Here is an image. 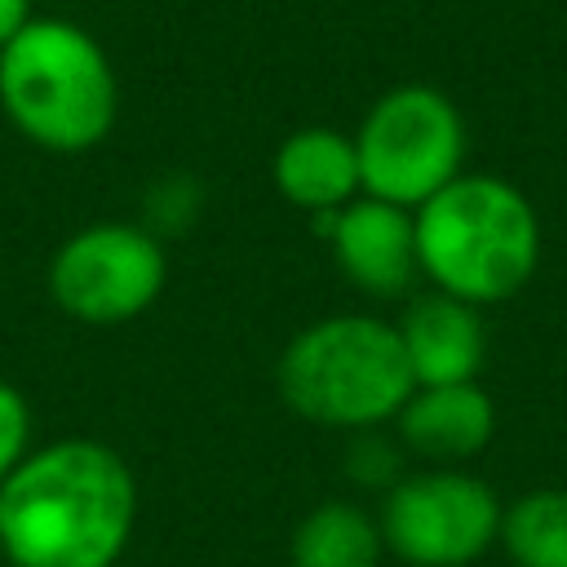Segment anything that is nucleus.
I'll return each mask as SVG.
<instances>
[{
  "label": "nucleus",
  "instance_id": "f257e3e1",
  "mask_svg": "<svg viewBox=\"0 0 567 567\" xmlns=\"http://www.w3.org/2000/svg\"><path fill=\"white\" fill-rule=\"evenodd\" d=\"M137 523V478L97 439H58L0 483V554L18 567H111Z\"/></svg>",
  "mask_w": 567,
  "mask_h": 567
},
{
  "label": "nucleus",
  "instance_id": "f03ea898",
  "mask_svg": "<svg viewBox=\"0 0 567 567\" xmlns=\"http://www.w3.org/2000/svg\"><path fill=\"white\" fill-rule=\"evenodd\" d=\"M412 221L421 275L470 306L509 301L540 266L536 208L505 177L461 173L412 208Z\"/></svg>",
  "mask_w": 567,
  "mask_h": 567
},
{
  "label": "nucleus",
  "instance_id": "7ed1b4c3",
  "mask_svg": "<svg viewBox=\"0 0 567 567\" xmlns=\"http://www.w3.org/2000/svg\"><path fill=\"white\" fill-rule=\"evenodd\" d=\"M115 71L75 22L31 18L0 49V106L44 151H89L115 124Z\"/></svg>",
  "mask_w": 567,
  "mask_h": 567
},
{
  "label": "nucleus",
  "instance_id": "20e7f679",
  "mask_svg": "<svg viewBox=\"0 0 567 567\" xmlns=\"http://www.w3.org/2000/svg\"><path fill=\"white\" fill-rule=\"evenodd\" d=\"M416 390L399 328L372 315H328L279 354L284 403L332 430H377Z\"/></svg>",
  "mask_w": 567,
  "mask_h": 567
},
{
  "label": "nucleus",
  "instance_id": "39448f33",
  "mask_svg": "<svg viewBox=\"0 0 567 567\" xmlns=\"http://www.w3.org/2000/svg\"><path fill=\"white\" fill-rule=\"evenodd\" d=\"M359 186L372 199L421 208L452 177H461L465 159V120L430 84H399L372 102L354 133Z\"/></svg>",
  "mask_w": 567,
  "mask_h": 567
},
{
  "label": "nucleus",
  "instance_id": "423d86ee",
  "mask_svg": "<svg viewBox=\"0 0 567 567\" xmlns=\"http://www.w3.org/2000/svg\"><path fill=\"white\" fill-rule=\"evenodd\" d=\"M168 279L164 244L128 221H97L58 244L49 292L62 315L89 328H115L155 306Z\"/></svg>",
  "mask_w": 567,
  "mask_h": 567
},
{
  "label": "nucleus",
  "instance_id": "0eeeda50",
  "mask_svg": "<svg viewBox=\"0 0 567 567\" xmlns=\"http://www.w3.org/2000/svg\"><path fill=\"white\" fill-rule=\"evenodd\" d=\"M496 492L456 465L408 474L381 505V540L412 567H465L501 536Z\"/></svg>",
  "mask_w": 567,
  "mask_h": 567
},
{
  "label": "nucleus",
  "instance_id": "6e6552de",
  "mask_svg": "<svg viewBox=\"0 0 567 567\" xmlns=\"http://www.w3.org/2000/svg\"><path fill=\"white\" fill-rule=\"evenodd\" d=\"M315 230L332 239L341 275L368 297H403L408 284L421 275L412 208L363 195L346 208L315 213Z\"/></svg>",
  "mask_w": 567,
  "mask_h": 567
},
{
  "label": "nucleus",
  "instance_id": "1a4fd4ad",
  "mask_svg": "<svg viewBox=\"0 0 567 567\" xmlns=\"http://www.w3.org/2000/svg\"><path fill=\"white\" fill-rule=\"evenodd\" d=\"M394 328L416 385H456L478 377L487 354V328L478 319V306L434 288L416 297Z\"/></svg>",
  "mask_w": 567,
  "mask_h": 567
},
{
  "label": "nucleus",
  "instance_id": "9d476101",
  "mask_svg": "<svg viewBox=\"0 0 567 567\" xmlns=\"http://www.w3.org/2000/svg\"><path fill=\"white\" fill-rule=\"evenodd\" d=\"M394 421L408 452L434 465H461L478 456L496 434V408L487 390H478V381L416 385Z\"/></svg>",
  "mask_w": 567,
  "mask_h": 567
},
{
  "label": "nucleus",
  "instance_id": "9b49d317",
  "mask_svg": "<svg viewBox=\"0 0 567 567\" xmlns=\"http://www.w3.org/2000/svg\"><path fill=\"white\" fill-rule=\"evenodd\" d=\"M275 186L288 204L306 208V213H332L346 208L354 199L359 186V155H354V137L337 133V128H297L292 137H284V146L275 151Z\"/></svg>",
  "mask_w": 567,
  "mask_h": 567
},
{
  "label": "nucleus",
  "instance_id": "f8f14e48",
  "mask_svg": "<svg viewBox=\"0 0 567 567\" xmlns=\"http://www.w3.org/2000/svg\"><path fill=\"white\" fill-rule=\"evenodd\" d=\"M381 549V523L368 509L350 501H323L297 523L288 558L292 567H377Z\"/></svg>",
  "mask_w": 567,
  "mask_h": 567
},
{
  "label": "nucleus",
  "instance_id": "ddd939ff",
  "mask_svg": "<svg viewBox=\"0 0 567 567\" xmlns=\"http://www.w3.org/2000/svg\"><path fill=\"white\" fill-rule=\"evenodd\" d=\"M514 567H567V487H536L501 514V536Z\"/></svg>",
  "mask_w": 567,
  "mask_h": 567
},
{
  "label": "nucleus",
  "instance_id": "4468645a",
  "mask_svg": "<svg viewBox=\"0 0 567 567\" xmlns=\"http://www.w3.org/2000/svg\"><path fill=\"white\" fill-rule=\"evenodd\" d=\"M31 452V403L18 385L0 381V483L22 465Z\"/></svg>",
  "mask_w": 567,
  "mask_h": 567
},
{
  "label": "nucleus",
  "instance_id": "2eb2a0df",
  "mask_svg": "<svg viewBox=\"0 0 567 567\" xmlns=\"http://www.w3.org/2000/svg\"><path fill=\"white\" fill-rule=\"evenodd\" d=\"M346 470H350V478L381 487V483H390V478L399 474V452H394L381 434L359 430V439H354V447H350V465H346Z\"/></svg>",
  "mask_w": 567,
  "mask_h": 567
},
{
  "label": "nucleus",
  "instance_id": "dca6fc26",
  "mask_svg": "<svg viewBox=\"0 0 567 567\" xmlns=\"http://www.w3.org/2000/svg\"><path fill=\"white\" fill-rule=\"evenodd\" d=\"M31 22V0H0V49Z\"/></svg>",
  "mask_w": 567,
  "mask_h": 567
},
{
  "label": "nucleus",
  "instance_id": "f3484780",
  "mask_svg": "<svg viewBox=\"0 0 567 567\" xmlns=\"http://www.w3.org/2000/svg\"><path fill=\"white\" fill-rule=\"evenodd\" d=\"M0 567H18V563H0Z\"/></svg>",
  "mask_w": 567,
  "mask_h": 567
},
{
  "label": "nucleus",
  "instance_id": "a211bd4d",
  "mask_svg": "<svg viewBox=\"0 0 567 567\" xmlns=\"http://www.w3.org/2000/svg\"><path fill=\"white\" fill-rule=\"evenodd\" d=\"M111 567H120V563H111Z\"/></svg>",
  "mask_w": 567,
  "mask_h": 567
}]
</instances>
